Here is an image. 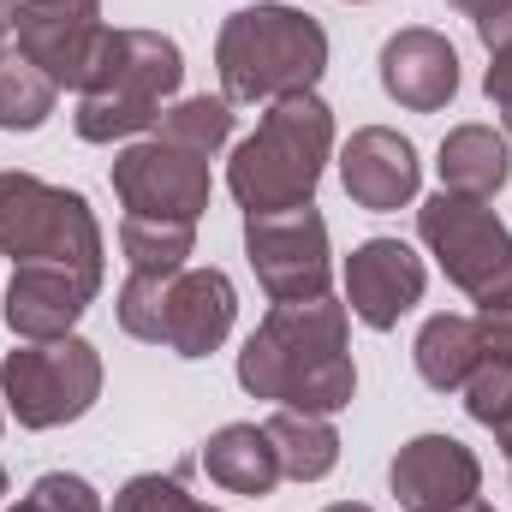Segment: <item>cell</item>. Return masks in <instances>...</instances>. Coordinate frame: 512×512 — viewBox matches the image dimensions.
Instances as JSON below:
<instances>
[{
	"label": "cell",
	"instance_id": "cell-1",
	"mask_svg": "<svg viewBox=\"0 0 512 512\" xmlns=\"http://www.w3.org/2000/svg\"><path fill=\"white\" fill-rule=\"evenodd\" d=\"M239 387L286 411H316V417L346 411L358 393V370L346 352V304L334 298L274 304L239 352Z\"/></svg>",
	"mask_w": 512,
	"mask_h": 512
},
{
	"label": "cell",
	"instance_id": "cell-2",
	"mask_svg": "<svg viewBox=\"0 0 512 512\" xmlns=\"http://www.w3.org/2000/svg\"><path fill=\"white\" fill-rule=\"evenodd\" d=\"M334 155V114L328 102L310 96H280L268 102L262 126L233 149L227 161V185L239 197L245 215H280V209H304L322 185V167Z\"/></svg>",
	"mask_w": 512,
	"mask_h": 512
},
{
	"label": "cell",
	"instance_id": "cell-3",
	"mask_svg": "<svg viewBox=\"0 0 512 512\" xmlns=\"http://www.w3.org/2000/svg\"><path fill=\"white\" fill-rule=\"evenodd\" d=\"M215 72L221 96L239 102H280V96H310L316 78L328 72V30L280 0H256L221 24L215 42Z\"/></svg>",
	"mask_w": 512,
	"mask_h": 512
},
{
	"label": "cell",
	"instance_id": "cell-4",
	"mask_svg": "<svg viewBox=\"0 0 512 512\" xmlns=\"http://www.w3.org/2000/svg\"><path fill=\"white\" fill-rule=\"evenodd\" d=\"M185 84V54L161 30H108L78 90V137L120 143L149 131Z\"/></svg>",
	"mask_w": 512,
	"mask_h": 512
},
{
	"label": "cell",
	"instance_id": "cell-5",
	"mask_svg": "<svg viewBox=\"0 0 512 512\" xmlns=\"http://www.w3.org/2000/svg\"><path fill=\"white\" fill-rule=\"evenodd\" d=\"M233 316L239 292L221 268H173V274L131 268V280L120 286V328L179 358H209L233 334Z\"/></svg>",
	"mask_w": 512,
	"mask_h": 512
},
{
	"label": "cell",
	"instance_id": "cell-6",
	"mask_svg": "<svg viewBox=\"0 0 512 512\" xmlns=\"http://www.w3.org/2000/svg\"><path fill=\"white\" fill-rule=\"evenodd\" d=\"M0 256L54 262L102 292V227L90 203L36 173H0Z\"/></svg>",
	"mask_w": 512,
	"mask_h": 512
},
{
	"label": "cell",
	"instance_id": "cell-7",
	"mask_svg": "<svg viewBox=\"0 0 512 512\" xmlns=\"http://www.w3.org/2000/svg\"><path fill=\"white\" fill-rule=\"evenodd\" d=\"M102 393V352L78 334L66 340H24L0 364V399L24 429L78 423Z\"/></svg>",
	"mask_w": 512,
	"mask_h": 512
},
{
	"label": "cell",
	"instance_id": "cell-8",
	"mask_svg": "<svg viewBox=\"0 0 512 512\" xmlns=\"http://www.w3.org/2000/svg\"><path fill=\"white\" fill-rule=\"evenodd\" d=\"M417 233L459 292H471L477 304L512 298V233L489 203L441 191L417 209Z\"/></svg>",
	"mask_w": 512,
	"mask_h": 512
},
{
	"label": "cell",
	"instance_id": "cell-9",
	"mask_svg": "<svg viewBox=\"0 0 512 512\" xmlns=\"http://www.w3.org/2000/svg\"><path fill=\"white\" fill-rule=\"evenodd\" d=\"M245 256L274 304L328 298L334 256H328V221L316 215V203L280 209V215H245Z\"/></svg>",
	"mask_w": 512,
	"mask_h": 512
},
{
	"label": "cell",
	"instance_id": "cell-10",
	"mask_svg": "<svg viewBox=\"0 0 512 512\" xmlns=\"http://www.w3.org/2000/svg\"><path fill=\"white\" fill-rule=\"evenodd\" d=\"M114 197L126 203V215L191 221L197 227L203 209H209V155L155 131V137L114 155Z\"/></svg>",
	"mask_w": 512,
	"mask_h": 512
},
{
	"label": "cell",
	"instance_id": "cell-11",
	"mask_svg": "<svg viewBox=\"0 0 512 512\" xmlns=\"http://www.w3.org/2000/svg\"><path fill=\"white\" fill-rule=\"evenodd\" d=\"M6 6H12L18 54L30 66H42L60 90H84L90 60L108 36L102 0H6Z\"/></svg>",
	"mask_w": 512,
	"mask_h": 512
},
{
	"label": "cell",
	"instance_id": "cell-12",
	"mask_svg": "<svg viewBox=\"0 0 512 512\" xmlns=\"http://www.w3.org/2000/svg\"><path fill=\"white\" fill-rule=\"evenodd\" d=\"M387 483H393V495H399L405 512H453V507H465V501H477L483 465L453 435H417V441L399 447Z\"/></svg>",
	"mask_w": 512,
	"mask_h": 512
},
{
	"label": "cell",
	"instance_id": "cell-13",
	"mask_svg": "<svg viewBox=\"0 0 512 512\" xmlns=\"http://www.w3.org/2000/svg\"><path fill=\"white\" fill-rule=\"evenodd\" d=\"M423 286H429L423 256L411 251V245H399V239H370L346 262V304L376 334L399 328V316L423 298Z\"/></svg>",
	"mask_w": 512,
	"mask_h": 512
},
{
	"label": "cell",
	"instance_id": "cell-14",
	"mask_svg": "<svg viewBox=\"0 0 512 512\" xmlns=\"http://www.w3.org/2000/svg\"><path fill=\"white\" fill-rule=\"evenodd\" d=\"M340 179H346V197L358 209H405L417 197V179H423V161L411 149V137L387 126H364L352 131V143L340 149Z\"/></svg>",
	"mask_w": 512,
	"mask_h": 512
},
{
	"label": "cell",
	"instance_id": "cell-15",
	"mask_svg": "<svg viewBox=\"0 0 512 512\" xmlns=\"http://www.w3.org/2000/svg\"><path fill=\"white\" fill-rule=\"evenodd\" d=\"M90 298L96 286H84L78 274L54 262H18L6 280V328L18 340H66L78 316L90 310Z\"/></svg>",
	"mask_w": 512,
	"mask_h": 512
},
{
	"label": "cell",
	"instance_id": "cell-16",
	"mask_svg": "<svg viewBox=\"0 0 512 512\" xmlns=\"http://www.w3.org/2000/svg\"><path fill=\"white\" fill-rule=\"evenodd\" d=\"M382 90L411 108V114H435L459 96V54L441 30H399L382 48Z\"/></svg>",
	"mask_w": 512,
	"mask_h": 512
},
{
	"label": "cell",
	"instance_id": "cell-17",
	"mask_svg": "<svg viewBox=\"0 0 512 512\" xmlns=\"http://www.w3.org/2000/svg\"><path fill=\"white\" fill-rule=\"evenodd\" d=\"M435 167H441V191L489 203L495 191H507L512 179V143L489 126H459L441 137V161Z\"/></svg>",
	"mask_w": 512,
	"mask_h": 512
},
{
	"label": "cell",
	"instance_id": "cell-18",
	"mask_svg": "<svg viewBox=\"0 0 512 512\" xmlns=\"http://www.w3.org/2000/svg\"><path fill=\"white\" fill-rule=\"evenodd\" d=\"M203 471H209L215 489H227V495H251V501L280 483L274 441H268V429H256V423H227V429H215L209 447H203Z\"/></svg>",
	"mask_w": 512,
	"mask_h": 512
},
{
	"label": "cell",
	"instance_id": "cell-19",
	"mask_svg": "<svg viewBox=\"0 0 512 512\" xmlns=\"http://www.w3.org/2000/svg\"><path fill=\"white\" fill-rule=\"evenodd\" d=\"M483 370V334H477V316H429L423 334H417V376L435 387V393H465V382Z\"/></svg>",
	"mask_w": 512,
	"mask_h": 512
},
{
	"label": "cell",
	"instance_id": "cell-20",
	"mask_svg": "<svg viewBox=\"0 0 512 512\" xmlns=\"http://www.w3.org/2000/svg\"><path fill=\"white\" fill-rule=\"evenodd\" d=\"M262 429H268V441H274L280 477H292V483H322V477L340 465V435H334V423L316 417V411H286V405H280Z\"/></svg>",
	"mask_w": 512,
	"mask_h": 512
},
{
	"label": "cell",
	"instance_id": "cell-21",
	"mask_svg": "<svg viewBox=\"0 0 512 512\" xmlns=\"http://www.w3.org/2000/svg\"><path fill=\"white\" fill-rule=\"evenodd\" d=\"M54 102H60V84L12 48V54L0 60V131H36V126H48Z\"/></svg>",
	"mask_w": 512,
	"mask_h": 512
},
{
	"label": "cell",
	"instance_id": "cell-22",
	"mask_svg": "<svg viewBox=\"0 0 512 512\" xmlns=\"http://www.w3.org/2000/svg\"><path fill=\"white\" fill-rule=\"evenodd\" d=\"M191 245H197V227H191V221H143V215H126V221H120V251H126V262L143 268V274H173V268H185Z\"/></svg>",
	"mask_w": 512,
	"mask_h": 512
},
{
	"label": "cell",
	"instance_id": "cell-23",
	"mask_svg": "<svg viewBox=\"0 0 512 512\" xmlns=\"http://www.w3.org/2000/svg\"><path fill=\"white\" fill-rule=\"evenodd\" d=\"M161 137L215 155V149L233 137V102H227V96H191V102H179V108L161 114Z\"/></svg>",
	"mask_w": 512,
	"mask_h": 512
},
{
	"label": "cell",
	"instance_id": "cell-24",
	"mask_svg": "<svg viewBox=\"0 0 512 512\" xmlns=\"http://www.w3.org/2000/svg\"><path fill=\"white\" fill-rule=\"evenodd\" d=\"M477 36H483V48H489V78H483V90H489V102L501 108L507 137H512V0L477 12Z\"/></svg>",
	"mask_w": 512,
	"mask_h": 512
},
{
	"label": "cell",
	"instance_id": "cell-25",
	"mask_svg": "<svg viewBox=\"0 0 512 512\" xmlns=\"http://www.w3.org/2000/svg\"><path fill=\"white\" fill-rule=\"evenodd\" d=\"M12 512H102V495L84 483V477H66V471H48L30 483V495Z\"/></svg>",
	"mask_w": 512,
	"mask_h": 512
},
{
	"label": "cell",
	"instance_id": "cell-26",
	"mask_svg": "<svg viewBox=\"0 0 512 512\" xmlns=\"http://www.w3.org/2000/svg\"><path fill=\"white\" fill-rule=\"evenodd\" d=\"M465 411H471L483 429L512 423V364H483V370L465 382Z\"/></svg>",
	"mask_w": 512,
	"mask_h": 512
},
{
	"label": "cell",
	"instance_id": "cell-27",
	"mask_svg": "<svg viewBox=\"0 0 512 512\" xmlns=\"http://www.w3.org/2000/svg\"><path fill=\"white\" fill-rule=\"evenodd\" d=\"M114 512H215V507L191 501L179 477H131L114 495Z\"/></svg>",
	"mask_w": 512,
	"mask_h": 512
},
{
	"label": "cell",
	"instance_id": "cell-28",
	"mask_svg": "<svg viewBox=\"0 0 512 512\" xmlns=\"http://www.w3.org/2000/svg\"><path fill=\"white\" fill-rule=\"evenodd\" d=\"M477 334H483V364H512V298L477 304Z\"/></svg>",
	"mask_w": 512,
	"mask_h": 512
},
{
	"label": "cell",
	"instance_id": "cell-29",
	"mask_svg": "<svg viewBox=\"0 0 512 512\" xmlns=\"http://www.w3.org/2000/svg\"><path fill=\"white\" fill-rule=\"evenodd\" d=\"M6 30H12V6L0 0V60H6Z\"/></svg>",
	"mask_w": 512,
	"mask_h": 512
},
{
	"label": "cell",
	"instance_id": "cell-30",
	"mask_svg": "<svg viewBox=\"0 0 512 512\" xmlns=\"http://www.w3.org/2000/svg\"><path fill=\"white\" fill-rule=\"evenodd\" d=\"M453 6H459V12H471V18H477V12H489V6H501V0H453Z\"/></svg>",
	"mask_w": 512,
	"mask_h": 512
},
{
	"label": "cell",
	"instance_id": "cell-31",
	"mask_svg": "<svg viewBox=\"0 0 512 512\" xmlns=\"http://www.w3.org/2000/svg\"><path fill=\"white\" fill-rule=\"evenodd\" d=\"M495 441H501V453L512 459V423H501V429H495Z\"/></svg>",
	"mask_w": 512,
	"mask_h": 512
},
{
	"label": "cell",
	"instance_id": "cell-32",
	"mask_svg": "<svg viewBox=\"0 0 512 512\" xmlns=\"http://www.w3.org/2000/svg\"><path fill=\"white\" fill-rule=\"evenodd\" d=\"M328 512H376V507H358V501H340V507H328Z\"/></svg>",
	"mask_w": 512,
	"mask_h": 512
},
{
	"label": "cell",
	"instance_id": "cell-33",
	"mask_svg": "<svg viewBox=\"0 0 512 512\" xmlns=\"http://www.w3.org/2000/svg\"><path fill=\"white\" fill-rule=\"evenodd\" d=\"M453 512H495V507H483V501H465V507H453Z\"/></svg>",
	"mask_w": 512,
	"mask_h": 512
},
{
	"label": "cell",
	"instance_id": "cell-34",
	"mask_svg": "<svg viewBox=\"0 0 512 512\" xmlns=\"http://www.w3.org/2000/svg\"><path fill=\"white\" fill-rule=\"evenodd\" d=\"M0 501H6V471H0Z\"/></svg>",
	"mask_w": 512,
	"mask_h": 512
}]
</instances>
